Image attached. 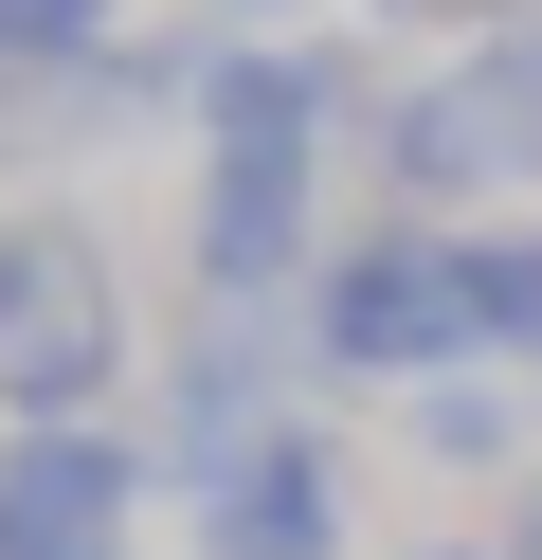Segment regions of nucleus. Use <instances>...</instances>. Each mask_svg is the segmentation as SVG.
<instances>
[{"mask_svg":"<svg viewBox=\"0 0 542 560\" xmlns=\"http://www.w3.org/2000/svg\"><path fill=\"white\" fill-rule=\"evenodd\" d=\"M145 362L127 326V254H108L91 218H55V199H19L0 218V434H55V416H108Z\"/></svg>","mask_w":542,"mask_h":560,"instance_id":"obj_1","label":"nucleus"},{"mask_svg":"<svg viewBox=\"0 0 542 560\" xmlns=\"http://www.w3.org/2000/svg\"><path fill=\"white\" fill-rule=\"evenodd\" d=\"M308 362H325V380H380V398L470 380V362H488L470 235H452V218H361V235H325V271H308Z\"/></svg>","mask_w":542,"mask_h":560,"instance_id":"obj_2","label":"nucleus"},{"mask_svg":"<svg viewBox=\"0 0 542 560\" xmlns=\"http://www.w3.org/2000/svg\"><path fill=\"white\" fill-rule=\"evenodd\" d=\"M380 163H397V218H434V199H542V19L470 37L452 73H416Z\"/></svg>","mask_w":542,"mask_h":560,"instance_id":"obj_3","label":"nucleus"},{"mask_svg":"<svg viewBox=\"0 0 542 560\" xmlns=\"http://www.w3.org/2000/svg\"><path fill=\"white\" fill-rule=\"evenodd\" d=\"M145 506H163V452L108 434V416H55V434H0V560H127Z\"/></svg>","mask_w":542,"mask_h":560,"instance_id":"obj_4","label":"nucleus"},{"mask_svg":"<svg viewBox=\"0 0 542 560\" xmlns=\"http://www.w3.org/2000/svg\"><path fill=\"white\" fill-rule=\"evenodd\" d=\"M344 55H289V37H253V55H199V163H325L344 145Z\"/></svg>","mask_w":542,"mask_h":560,"instance_id":"obj_5","label":"nucleus"},{"mask_svg":"<svg viewBox=\"0 0 542 560\" xmlns=\"http://www.w3.org/2000/svg\"><path fill=\"white\" fill-rule=\"evenodd\" d=\"M199 560H344V452L289 416L199 488Z\"/></svg>","mask_w":542,"mask_h":560,"instance_id":"obj_6","label":"nucleus"},{"mask_svg":"<svg viewBox=\"0 0 542 560\" xmlns=\"http://www.w3.org/2000/svg\"><path fill=\"white\" fill-rule=\"evenodd\" d=\"M253 434H289V416H272V326H253V307H217L199 362H181V398H163V488L199 506V488L235 470Z\"/></svg>","mask_w":542,"mask_h":560,"instance_id":"obj_7","label":"nucleus"},{"mask_svg":"<svg viewBox=\"0 0 542 560\" xmlns=\"http://www.w3.org/2000/svg\"><path fill=\"white\" fill-rule=\"evenodd\" d=\"M91 55H127V0H0V73L19 91L91 73Z\"/></svg>","mask_w":542,"mask_h":560,"instance_id":"obj_8","label":"nucleus"},{"mask_svg":"<svg viewBox=\"0 0 542 560\" xmlns=\"http://www.w3.org/2000/svg\"><path fill=\"white\" fill-rule=\"evenodd\" d=\"M397 416H416V452H434V470H506V452H524V398H506L488 362H470V380H434V398H397Z\"/></svg>","mask_w":542,"mask_h":560,"instance_id":"obj_9","label":"nucleus"},{"mask_svg":"<svg viewBox=\"0 0 542 560\" xmlns=\"http://www.w3.org/2000/svg\"><path fill=\"white\" fill-rule=\"evenodd\" d=\"M470 307H488V362H524V380H542V218L470 235Z\"/></svg>","mask_w":542,"mask_h":560,"instance_id":"obj_10","label":"nucleus"},{"mask_svg":"<svg viewBox=\"0 0 542 560\" xmlns=\"http://www.w3.org/2000/svg\"><path fill=\"white\" fill-rule=\"evenodd\" d=\"M397 37H434V19H452V37H506V19H542V0H380Z\"/></svg>","mask_w":542,"mask_h":560,"instance_id":"obj_11","label":"nucleus"},{"mask_svg":"<svg viewBox=\"0 0 542 560\" xmlns=\"http://www.w3.org/2000/svg\"><path fill=\"white\" fill-rule=\"evenodd\" d=\"M416 560H506V542H416Z\"/></svg>","mask_w":542,"mask_h":560,"instance_id":"obj_12","label":"nucleus"},{"mask_svg":"<svg viewBox=\"0 0 542 560\" xmlns=\"http://www.w3.org/2000/svg\"><path fill=\"white\" fill-rule=\"evenodd\" d=\"M506 560H542V506H524V542H506Z\"/></svg>","mask_w":542,"mask_h":560,"instance_id":"obj_13","label":"nucleus"},{"mask_svg":"<svg viewBox=\"0 0 542 560\" xmlns=\"http://www.w3.org/2000/svg\"><path fill=\"white\" fill-rule=\"evenodd\" d=\"M235 19H289V0H235Z\"/></svg>","mask_w":542,"mask_h":560,"instance_id":"obj_14","label":"nucleus"}]
</instances>
